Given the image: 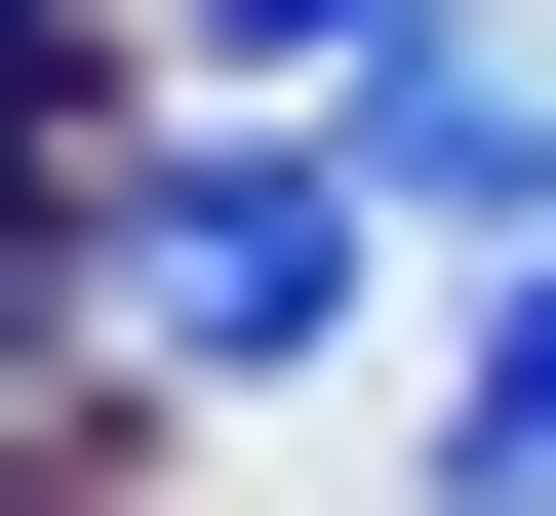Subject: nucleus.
<instances>
[{
	"mask_svg": "<svg viewBox=\"0 0 556 516\" xmlns=\"http://www.w3.org/2000/svg\"><path fill=\"white\" fill-rule=\"evenodd\" d=\"M438 477H477V516H556V239H517V318H477V398H438Z\"/></svg>",
	"mask_w": 556,
	"mask_h": 516,
	"instance_id": "7ed1b4c3",
	"label": "nucleus"
},
{
	"mask_svg": "<svg viewBox=\"0 0 556 516\" xmlns=\"http://www.w3.org/2000/svg\"><path fill=\"white\" fill-rule=\"evenodd\" d=\"M358 199H438V239H556V80L397 0V40H358Z\"/></svg>",
	"mask_w": 556,
	"mask_h": 516,
	"instance_id": "f03ea898",
	"label": "nucleus"
},
{
	"mask_svg": "<svg viewBox=\"0 0 556 516\" xmlns=\"http://www.w3.org/2000/svg\"><path fill=\"white\" fill-rule=\"evenodd\" d=\"M199 40H318V80H358V40H397V0H199Z\"/></svg>",
	"mask_w": 556,
	"mask_h": 516,
	"instance_id": "20e7f679",
	"label": "nucleus"
},
{
	"mask_svg": "<svg viewBox=\"0 0 556 516\" xmlns=\"http://www.w3.org/2000/svg\"><path fill=\"white\" fill-rule=\"evenodd\" d=\"M80 318L160 357V398H278V357H358V160H160L80 239Z\"/></svg>",
	"mask_w": 556,
	"mask_h": 516,
	"instance_id": "f257e3e1",
	"label": "nucleus"
}]
</instances>
